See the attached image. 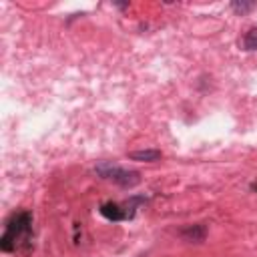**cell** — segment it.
Instances as JSON below:
<instances>
[{
  "instance_id": "2",
  "label": "cell",
  "mask_w": 257,
  "mask_h": 257,
  "mask_svg": "<svg viewBox=\"0 0 257 257\" xmlns=\"http://www.w3.org/2000/svg\"><path fill=\"white\" fill-rule=\"evenodd\" d=\"M94 171L102 179H108V181H112V183H116L118 187H124V189H133L141 183V173L139 171L122 169V167L112 165V163H98Z\"/></svg>"
},
{
  "instance_id": "5",
  "label": "cell",
  "mask_w": 257,
  "mask_h": 257,
  "mask_svg": "<svg viewBox=\"0 0 257 257\" xmlns=\"http://www.w3.org/2000/svg\"><path fill=\"white\" fill-rule=\"evenodd\" d=\"M163 155L161 151L157 149H143V151H133L128 153V159L131 161H141V163H153V161H159Z\"/></svg>"
},
{
  "instance_id": "4",
  "label": "cell",
  "mask_w": 257,
  "mask_h": 257,
  "mask_svg": "<svg viewBox=\"0 0 257 257\" xmlns=\"http://www.w3.org/2000/svg\"><path fill=\"white\" fill-rule=\"evenodd\" d=\"M185 241H191V243H203L205 237H207V227L203 223H197V225H187L181 229L179 233Z\"/></svg>"
},
{
  "instance_id": "6",
  "label": "cell",
  "mask_w": 257,
  "mask_h": 257,
  "mask_svg": "<svg viewBox=\"0 0 257 257\" xmlns=\"http://www.w3.org/2000/svg\"><path fill=\"white\" fill-rule=\"evenodd\" d=\"M243 48L245 50H257V26L249 28L243 36Z\"/></svg>"
},
{
  "instance_id": "7",
  "label": "cell",
  "mask_w": 257,
  "mask_h": 257,
  "mask_svg": "<svg viewBox=\"0 0 257 257\" xmlns=\"http://www.w3.org/2000/svg\"><path fill=\"white\" fill-rule=\"evenodd\" d=\"M231 8L237 12V14H247L249 10H253L255 8V2H245V0H235V2H231Z\"/></svg>"
},
{
  "instance_id": "1",
  "label": "cell",
  "mask_w": 257,
  "mask_h": 257,
  "mask_svg": "<svg viewBox=\"0 0 257 257\" xmlns=\"http://www.w3.org/2000/svg\"><path fill=\"white\" fill-rule=\"evenodd\" d=\"M0 249L4 253L30 251L32 249V215L28 211L14 213L6 221V231L0 239Z\"/></svg>"
},
{
  "instance_id": "3",
  "label": "cell",
  "mask_w": 257,
  "mask_h": 257,
  "mask_svg": "<svg viewBox=\"0 0 257 257\" xmlns=\"http://www.w3.org/2000/svg\"><path fill=\"white\" fill-rule=\"evenodd\" d=\"M145 201V197H137V199H133L131 201V205H118V203H112V201H108V203H102L100 205V215L104 217V219H108V221H124V219H133V215H135V205L137 203H143Z\"/></svg>"
}]
</instances>
